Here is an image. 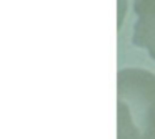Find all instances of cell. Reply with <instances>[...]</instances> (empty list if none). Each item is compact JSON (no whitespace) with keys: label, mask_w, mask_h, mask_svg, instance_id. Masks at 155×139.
I'll list each match as a JSON object with an SVG mask.
<instances>
[{"label":"cell","mask_w":155,"mask_h":139,"mask_svg":"<svg viewBox=\"0 0 155 139\" xmlns=\"http://www.w3.org/2000/svg\"><path fill=\"white\" fill-rule=\"evenodd\" d=\"M135 23L132 42L155 60V0H132Z\"/></svg>","instance_id":"cell-2"},{"label":"cell","mask_w":155,"mask_h":139,"mask_svg":"<svg viewBox=\"0 0 155 139\" xmlns=\"http://www.w3.org/2000/svg\"><path fill=\"white\" fill-rule=\"evenodd\" d=\"M117 139H155V75L148 70L117 75Z\"/></svg>","instance_id":"cell-1"}]
</instances>
